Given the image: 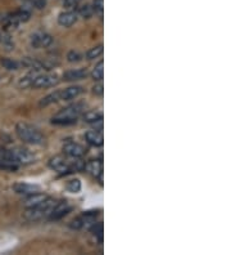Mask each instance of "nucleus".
<instances>
[{"label":"nucleus","mask_w":231,"mask_h":255,"mask_svg":"<svg viewBox=\"0 0 231 255\" xmlns=\"http://www.w3.org/2000/svg\"><path fill=\"white\" fill-rule=\"evenodd\" d=\"M15 134L23 143L34 144V146H43L45 143L44 134L27 123H18L15 125Z\"/></svg>","instance_id":"nucleus-1"},{"label":"nucleus","mask_w":231,"mask_h":255,"mask_svg":"<svg viewBox=\"0 0 231 255\" xmlns=\"http://www.w3.org/2000/svg\"><path fill=\"white\" fill-rule=\"evenodd\" d=\"M85 112V105L83 103H75L71 106L62 109L54 118L52 119V124L56 125H71L77 122Z\"/></svg>","instance_id":"nucleus-2"},{"label":"nucleus","mask_w":231,"mask_h":255,"mask_svg":"<svg viewBox=\"0 0 231 255\" xmlns=\"http://www.w3.org/2000/svg\"><path fill=\"white\" fill-rule=\"evenodd\" d=\"M56 204V200L52 199V197H46L40 204H37L32 208H27V210L23 213V218L27 222H37L44 218H48V215L50 214Z\"/></svg>","instance_id":"nucleus-3"},{"label":"nucleus","mask_w":231,"mask_h":255,"mask_svg":"<svg viewBox=\"0 0 231 255\" xmlns=\"http://www.w3.org/2000/svg\"><path fill=\"white\" fill-rule=\"evenodd\" d=\"M31 13L28 10L19 9L12 13H6L0 18V25L3 26L4 30H14L18 27L21 23H25L30 19Z\"/></svg>","instance_id":"nucleus-4"},{"label":"nucleus","mask_w":231,"mask_h":255,"mask_svg":"<svg viewBox=\"0 0 231 255\" xmlns=\"http://www.w3.org/2000/svg\"><path fill=\"white\" fill-rule=\"evenodd\" d=\"M13 155V159L17 165H28L35 162L36 160V156L31 152L30 149L23 148V147H14V148H10Z\"/></svg>","instance_id":"nucleus-5"},{"label":"nucleus","mask_w":231,"mask_h":255,"mask_svg":"<svg viewBox=\"0 0 231 255\" xmlns=\"http://www.w3.org/2000/svg\"><path fill=\"white\" fill-rule=\"evenodd\" d=\"M62 151L67 157L70 159H81L83 156L86 155V148L80 143H76V142H66L62 147Z\"/></svg>","instance_id":"nucleus-6"},{"label":"nucleus","mask_w":231,"mask_h":255,"mask_svg":"<svg viewBox=\"0 0 231 255\" xmlns=\"http://www.w3.org/2000/svg\"><path fill=\"white\" fill-rule=\"evenodd\" d=\"M59 83V78L56 74H44V75H37L35 78L34 83L31 85V88L34 89H44V88H50L54 87Z\"/></svg>","instance_id":"nucleus-7"},{"label":"nucleus","mask_w":231,"mask_h":255,"mask_svg":"<svg viewBox=\"0 0 231 255\" xmlns=\"http://www.w3.org/2000/svg\"><path fill=\"white\" fill-rule=\"evenodd\" d=\"M71 210H72V206L70 205L67 201L57 202L56 205H54V208L52 209L50 214L48 215V219H49V221H52V222L53 221H59V219H62L63 217H66V215L71 212Z\"/></svg>","instance_id":"nucleus-8"},{"label":"nucleus","mask_w":231,"mask_h":255,"mask_svg":"<svg viewBox=\"0 0 231 255\" xmlns=\"http://www.w3.org/2000/svg\"><path fill=\"white\" fill-rule=\"evenodd\" d=\"M53 43V37L49 34L45 32H35L31 35L30 44L31 47L35 49H40V48H48Z\"/></svg>","instance_id":"nucleus-9"},{"label":"nucleus","mask_w":231,"mask_h":255,"mask_svg":"<svg viewBox=\"0 0 231 255\" xmlns=\"http://www.w3.org/2000/svg\"><path fill=\"white\" fill-rule=\"evenodd\" d=\"M21 65L23 66V67H26V69H30L31 71L35 72L48 70L46 69L45 62H43V61H40V59L37 58H32V57H25V58L22 59Z\"/></svg>","instance_id":"nucleus-10"},{"label":"nucleus","mask_w":231,"mask_h":255,"mask_svg":"<svg viewBox=\"0 0 231 255\" xmlns=\"http://www.w3.org/2000/svg\"><path fill=\"white\" fill-rule=\"evenodd\" d=\"M13 191L22 196H28V195H34V193L40 192V188L37 186H32V184L23 183V182H19V183H15L13 186Z\"/></svg>","instance_id":"nucleus-11"},{"label":"nucleus","mask_w":231,"mask_h":255,"mask_svg":"<svg viewBox=\"0 0 231 255\" xmlns=\"http://www.w3.org/2000/svg\"><path fill=\"white\" fill-rule=\"evenodd\" d=\"M85 138H86V142L89 144L94 147H102L104 143V137H103L102 130H87L85 133Z\"/></svg>","instance_id":"nucleus-12"},{"label":"nucleus","mask_w":231,"mask_h":255,"mask_svg":"<svg viewBox=\"0 0 231 255\" xmlns=\"http://www.w3.org/2000/svg\"><path fill=\"white\" fill-rule=\"evenodd\" d=\"M89 75L87 69H72L68 70L63 74V80L65 81H77L82 80Z\"/></svg>","instance_id":"nucleus-13"},{"label":"nucleus","mask_w":231,"mask_h":255,"mask_svg":"<svg viewBox=\"0 0 231 255\" xmlns=\"http://www.w3.org/2000/svg\"><path fill=\"white\" fill-rule=\"evenodd\" d=\"M77 12H74V10H67V12H63L59 14L58 17V23L63 27H71L72 25H75L77 21Z\"/></svg>","instance_id":"nucleus-14"},{"label":"nucleus","mask_w":231,"mask_h":255,"mask_svg":"<svg viewBox=\"0 0 231 255\" xmlns=\"http://www.w3.org/2000/svg\"><path fill=\"white\" fill-rule=\"evenodd\" d=\"M85 170H87L94 178H102L103 175V162L100 160H91L86 162Z\"/></svg>","instance_id":"nucleus-15"},{"label":"nucleus","mask_w":231,"mask_h":255,"mask_svg":"<svg viewBox=\"0 0 231 255\" xmlns=\"http://www.w3.org/2000/svg\"><path fill=\"white\" fill-rule=\"evenodd\" d=\"M81 93H82V88L81 87H77V85L70 87L61 92V101H72L77 98Z\"/></svg>","instance_id":"nucleus-16"},{"label":"nucleus","mask_w":231,"mask_h":255,"mask_svg":"<svg viewBox=\"0 0 231 255\" xmlns=\"http://www.w3.org/2000/svg\"><path fill=\"white\" fill-rule=\"evenodd\" d=\"M46 197L48 196H45V195L41 192L34 193V195H28V196H25V199H23V205H25L26 208H32V206L37 205V204H40L41 201H44Z\"/></svg>","instance_id":"nucleus-17"},{"label":"nucleus","mask_w":231,"mask_h":255,"mask_svg":"<svg viewBox=\"0 0 231 255\" xmlns=\"http://www.w3.org/2000/svg\"><path fill=\"white\" fill-rule=\"evenodd\" d=\"M83 122L87 124H96V123H102L103 114L100 111H85L82 114Z\"/></svg>","instance_id":"nucleus-18"},{"label":"nucleus","mask_w":231,"mask_h":255,"mask_svg":"<svg viewBox=\"0 0 231 255\" xmlns=\"http://www.w3.org/2000/svg\"><path fill=\"white\" fill-rule=\"evenodd\" d=\"M61 92L62 91H56L53 92V93L48 94L46 97H44L43 100L40 101V105L41 107H45V106H49V105H53V103H57L58 101H61Z\"/></svg>","instance_id":"nucleus-19"},{"label":"nucleus","mask_w":231,"mask_h":255,"mask_svg":"<svg viewBox=\"0 0 231 255\" xmlns=\"http://www.w3.org/2000/svg\"><path fill=\"white\" fill-rule=\"evenodd\" d=\"M37 76V74L35 71H31L30 74H27L26 76H23V78H21L18 80V88H21V89H26V88H31V85H32V83H34L35 78Z\"/></svg>","instance_id":"nucleus-20"},{"label":"nucleus","mask_w":231,"mask_h":255,"mask_svg":"<svg viewBox=\"0 0 231 255\" xmlns=\"http://www.w3.org/2000/svg\"><path fill=\"white\" fill-rule=\"evenodd\" d=\"M91 78L95 81H102L103 78H104V62L100 61L98 65L94 67L91 72Z\"/></svg>","instance_id":"nucleus-21"},{"label":"nucleus","mask_w":231,"mask_h":255,"mask_svg":"<svg viewBox=\"0 0 231 255\" xmlns=\"http://www.w3.org/2000/svg\"><path fill=\"white\" fill-rule=\"evenodd\" d=\"M77 14L82 17V18L89 19V18H91L94 14H95V12H94V8H92V5H90V4H85V5H82L78 8V10H77Z\"/></svg>","instance_id":"nucleus-22"},{"label":"nucleus","mask_w":231,"mask_h":255,"mask_svg":"<svg viewBox=\"0 0 231 255\" xmlns=\"http://www.w3.org/2000/svg\"><path fill=\"white\" fill-rule=\"evenodd\" d=\"M103 44H99V45H96V47L91 48V49H89L86 52V54H85V57H86V59H89V61H92V59L95 58H99V57L102 56L103 54Z\"/></svg>","instance_id":"nucleus-23"},{"label":"nucleus","mask_w":231,"mask_h":255,"mask_svg":"<svg viewBox=\"0 0 231 255\" xmlns=\"http://www.w3.org/2000/svg\"><path fill=\"white\" fill-rule=\"evenodd\" d=\"M0 44L3 45L5 50H12L13 48H14V43H13L12 39H10L9 34L5 31L0 32Z\"/></svg>","instance_id":"nucleus-24"},{"label":"nucleus","mask_w":231,"mask_h":255,"mask_svg":"<svg viewBox=\"0 0 231 255\" xmlns=\"http://www.w3.org/2000/svg\"><path fill=\"white\" fill-rule=\"evenodd\" d=\"M1 66H3L4 69L8 70V71H17L19 69V63L14 59H10V58H1L0 61Z\"/></svg>","instance_id":"nucleus-25"},{"label":"nucleus","mask_w":231,"mask_h":255,"mask_svg":"<svg viewBox=\"0 0 231 255\" xmlns=\"http://www.w3.org/2000/svg\"><path fill=\"white\" fill-rule=\"evenodd\" d=\"M67 190L72 193L80 192L81 190V182L78 179H72L67 183Z\"/></svg>","instance_id":"nucleus-26"},{"label":"nucleus","mask_w":231,"mask_h":255,"mask_svg":"<svg viewBox=\"0 0 231 255\" xmlns=\"http://www.w3.org/2000/svg\"><path fill=\"white\" fill-rule=\"evenodd\" d=\"M70 227H71L72 230H81L82 227H85V221H83L82 215L78 217V218L74 219V221L70 223Z\"/></svg>","instance_id":"nucleus-27"},{"label":"nucleus","mask_w":231,"mask_h":255,"mask_svg":"<svg viewBox=\"0 0 231 255\" xmlns=\"http://www.w3.org/2000/svg\"><path fill=\"white\" fill-rule=\"evenodd\" d=\"M67 59H68V62H71V63L80 62L81 59H82V56H81L77 50H71V52L67 54Z\"/></svg>","instance_id":"nucleus-28"},{"label":"nucleus","mask_w":231,"mask_h":255,"mask_svg":"<svg viewBox=\"0 0 231 255\" xmlns=\"http://www.w3.org/2000/svg\"><path fill=\"white\" fill-rule=\"evenodd\" d=\"M22 1L30 3L31 5H34L37 9H41V8H44L46 5V0H22Z\"/></svg>","instance_id":"nucleus-29"},{"label":"nucleus","mask_w":231,"mask_h":255,"mask_svg":"<svg viewBox=\"0 0 231 255\" xmlns=\"http://www.w3.org/2000/svg\"><path fill=\"white\" fill-rule=\"evenodd\" d=\"M103 0H94V3H92V8H94V12L99 13L100 16L103 14Z\"/></svg>","instance_id":"nucleus-30"},{"label":"nucleus","mask_w":231,"mask_h":255,"mask_svg":"<svg viewBox=\"0 0 231 255\" xmlns=\"http://www.w3.org/2000/svg\"><path fill=\"white\" fill-rule=\"evenodd\" d=\"M81 0H63V6L67 9H74L80 4Z\"/></svg>","instance_id":"nucleus-31"},{"label":"nucleus","mask_w":231,"mask_h":255,"mask_svg":"<svg viewBox=\"0 0 231 255\" xmlns=\"http://www.w3.org/2000/svg\"><path fill=\"white\" fill-rule=\"evenodd\" d=\"M92 93L99 97L103 96V93H104V87H103L102 83H99V84H95L92 87Z\"/></svg>","instance_id":"nucleus-32"}]
</instances>
